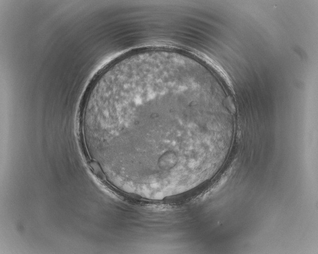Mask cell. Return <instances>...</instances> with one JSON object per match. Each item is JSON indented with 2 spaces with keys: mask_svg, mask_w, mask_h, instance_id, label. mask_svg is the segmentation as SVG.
<instances>
[{
  "mask_svg": "<svg viewBox=\"0 0 318 254\" xmlns=\"http://www.w3.org/2000/svg\"><path fill=\"white\" fill-rule=\"evenodd\" d=\"M97 131L106 142L133 140L136 159L173 164L221 140L227 128L217 95L176 69L136 71L89 98Z\"/></svg>",
  "mask_w": 318,
  "mask_h": 254,
  "instance_id": "cell-1",
  "label": "cell"
}]
</instances>
